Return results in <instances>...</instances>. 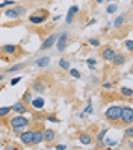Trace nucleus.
Here are the masks:
<instances>
[{
	"instance_id": "37",
	"label": "nucleus",
	"mask_w": 133,
	"mask_h": 150,
	"mask_svg": "<svg viewBox=\"0 0 133 150\" xmlns=\"http://www.w3.org/2000/svg\"><path fill=\"white\" fill-rule=\"evenodd\" d=\"M124 44H126V49L129 52H133V41L132 40H126V42H124Z\"/></svg>"
},
{
	"instance_id": "2",
	"label": "nucleus",
	"mask_w": 133,
	"mask_h": 150,
	"mask_svg": "<svg viewBox=\"0 0 133 150\" xmlns=\"http://www.w3.org/2000/svg\"><path fill=\"white\" fill-rule=\"evenodd\" d=\"M9 125H11V127H23V129H26L30 125V120L26 118L24 114H17V115H14L9 120Z\"/></svg>"
},
{
	"instance_id": "21",
	"label": "nucleus",
	"mask_w": 133,
	"mask_h": 150,
	"mask_svg": "<svg viewBox=\"0 0 133 150\" xmlns=\"http://www.w3.org/2000/svg\"><path fill=\"white\" fill-rule=\"evenodd\" d=\"M26 68V62H18V64H14L12 67H9L5 73H15V71H20V70Z\"/></svg>"
},
{
	"instance_id": "10",
	"label": "nucleus",
	"mask_w": 133,
	"mask_h": 150,
	"mask_svg": "<svg viewBox=\"0 0 133 150\" xmlns=\"http://www.w3.org/2000/svg\"><path fill=\"white\" fill-rule=\"evenodd\" d=\"M11 109H12L15 114H26V112H27V105H26L23 100H18V102H15V103L12 105Z\"/></svg>"
},
{
	"instance_id": "29",
	"label": "nucleus",
	"mask_w": 133,
	"mask_h": 150,
	"mask_svg": "<svg viewBox=\"0 0 133 150\" xmlns=\"http://www.w3.org/2000/svg\"><path fill=\"white\" fill-rule=\"evenodd\" d=\"M106 134H108V129H103V130H100L99 137H97V143H99V144H103V139H104Z\"/></svg>"
},
{
	"instance_id": "4",
	"label": "nucleus",
	"mask_w": 133,
	"mask_h": 150,
	"mask_svg": "<svg viewBox=\"0 0 133 150\" xmlns=\"http://www.w3.org/2000/svg\"><path fill=\"white\" fill-rule=\"evenodd\" d=\"M68 38H70V33H68V32H62V33L58 35L55 44H56V47H58L59 52H64V50L67 49V46H68Z\"/></svg>"
},
{
	"instance_id": "26",
	"label": "nucleus",
	"mask_w": 133,
	"mask_h": 150,
	"mask_svg": "<svg viewBox=\"0 0 133 150\" xmlns=\"http://www.w3.org/2000/svg\"><path fill=\"white\" fill-rule=\"evenodd\" d=\"M68 71H70V76L74 77V79H80V77H82L80 71H79L77 68H71V67H70V68H68Z\"/></svg>"
},
{
	"instance_id": "3",
	"label": "nucleus",
	"mask_w": 133,
	"mask_h": 150,
	"mask_svg": "<svg viewBox=\"0 0 133 150\" xmlns=\"http://www.w3.org/2000/svg\"><path fill=\"white\" fill-rule=\"evenodd\" d=\"M120 121L122 123V125H126V126L133 125V109H132L130 105H129V106H122Z\"/></svg>"
},
{
	"instance_id": "28",
	"label": "nucleus",
	"mask_w": 133,
	"mask_h": 150,
	"mask_svg": "<svg viewBox=\"0 0 133 150\" xmlns=\"http://www.w3.org/2000/svg\"><path fill=\"white\" fill-rule=\"evenodd\" d=\"M118 11V5L117 3H109V6L108 8H106V12H108V14H115V12H117Z\"/></svg>"
},
{
	"instance_id": "27",
	"label": "nucleus",
	"mask_w": 133,
	"mask_h": 150,
	"mask_svg": "<svg viewBox=\"0 0 133 150\" xmlns=\"http://www.w3.org/2000/svg\"><path fill=\"white\" fill-rule=\"evenodd\" d=\"M104 141V146L106 147H117L118 146V141H115V139H110V138H106V139H103Z\"/></svg>"
},
{
	"instance_id": "47",
	"label": "nucleus",
	"mask_w": 133,
	"mask_h": 150,
	"mask_svg": "<svg viewBox=\"0 0 133 150\" xmlns=\"http://www.w3.org/2000/svg\"><path fill=\"white\" fill-rule=\"evenodd\" d=\"M0 130H2V126H0Z\"/></svg>"
},
{
	"instance_id": "34",
	"label": "nucleus",
	"mask_w": 133,
	"mask_h": 150,
	"mask_svg": "<svg viewBox=\"0 0 133 150\" xmlns=\"http://www.w3.org/2000/svg\"><path fill=\"white\" fill-rule=\"evenodd\" d=\"M124 137H126V138H133V127H132V125L126 129V132H124Z\"/></svg>"
},
{
	"instance_id": "14",
	"label": "nucleus",
	"mask_w": 133,
	"mask_h": 150,
	"mask_svg": "<svg viewBox=\"0 0 133 150\" xmlns=\"http://www.w3.org/2000/svg\"><path fill=\"white\" fill-rule=\"evenodd\" d=\"M55 138H56V132L53 130V129H44L42 130V139L46 141V143H53L55 141Z\"/></svg>"
},
{
	"instance_id": "31",
	"label": "nucleus",
	"mask_w": 133,
	"mask_h": 150,
	"mask_svg": "<svg viewBox=\"0 0 133 150\" xmlns=\"http://www.w3.org/2000/svg\"><path fill=\"white\" fill-rule=\"evenodd\" d=\"M83 114H94V109H92V100L88 99V106L85 108Z\"/></svg>"
},
{
	"instance_id": "25",
	"label": "nucleus",
	"mask_w": 133,
	"mask_h": 150,
	"mask_svg": "<svg viewBox=\"0 0 133 150\" xmlns=\"http://www.w3.org/2000/svg\"><path fill=\"white\" fill-rule=\"evenodd\" d=\"M88 44L89 46H92V47H101V42H100V40L99 38H88Z\"/></svg>"
},
{
	"instance_id": "18",
	"label": "nucleus",
	"mask_w": 133,
	"mask_h": 150,
	"mask_svg": "<svg viewBox=\"0 0 133 150\" xmlns=\"http://www.w3.org/2000/svg\"><path fill=\"white\" fill-rule=\"evenodd\" d=\"M124 23H126V15H118L117 18H115L113 21H112V28H115V29H120V28H122L124 26Z\"/></svg>"
},
{
	"instance_id": "11",
	"label": "nucleus",
	"mask_w": 133,
	"mask_h": 150,
	"mask_svg": "<svg viewBox=\"0 0 133 150\" xmlns=\"http://www.w3.org/2000/svg\"><path fill=\"white\" fill-rule=\"evenodd\" d=\"M77 12H79V6H77V5L70 6V9H68V12H67V17H65V23H67V24H71L73 20H74V17L77 15Z\"/></svg>"
},
{
	"instance_id": "6",
	"label": "nucleus",
	"mask_w": 133,
	"mask_h": 150,
	"mask_svg": "<svg viewBox=\"0 0 133 150\" xmlns=\"http://www.w3.org/2000/svg\"><path fill=\"white\" fill-rule=\"evenodd\" d=\"M56 38H58V33H51V35H49V37L42 41L39 50H49V49H51L53 46H55V42H56Z\"/></svg>"
},
{
	"instance_id": "20",
	"label": "nucleus",
	"mask_w": 133,
	"mask_h": 150,
	"mask_svg": "<svg viewBox=\"0 0 133 150\" xmlns=\"http://www.w3.org/2000/svg\"><path fill=\"white\" fill-rule=\"evenodd\" d=\"M42 130H33V139H32V146H38L42 143Z\"/></svg>"
},
{
	"instance_id": "24",
	"label": "nucleus",
	"mask_w": 133,
	"mask_h": 150,
	"mask_svg": "<svg viewBox=\"0 0 133 150\" xmlns=\"http://www.w3.org/2000/svg\"><path fill=\"white\" fill-rule=\"evenodd\" d=\"M12 112L11 106H0V117H8Z\"/></svg>"
},
{
	"instance_id": "23",
	"label": "nucleus",
	"mask_w": 133,
	"mask_h": 150,
	"mask_svg": "<svg viewBox=\"0 0 133 150\" xmlns=\"http://www.w3.org/2000/svg\"><path fill=\"white\" fill-rule=\"evenodd\" d=\"M59 67L62 68V70H64V71H68V68L70 67H71V64H70V61L68 59H64V58H62V59H59Z\"/></svg>"
},
{
	"instance_id": "40",
	"label": "nucleus",
	"mask_w": 133,
	"mask_h": 150,
	"mask_svg": "<svg viewBox=\"0 0 133 150\" xmlns=\"http://www.w3.org/2000/svg\"><path fill=\"white\" fill-rule=\"evenodd\" d=\"M55 149L56 150H65V149H68V146L67 144H58V146H55Z\"/></svg>"
},
{
	"instance_id": "42",
	"label": "nucleus",
	"mask_w": 133,
	"mask_h": 150,
	"mask_svg": "<svg viewBox=\"0 0 133 150\" xmlns=\"http://www.w3.org/2000/svg\"><path fill=\"white\" fill-rule=\"evenodd\" d=\"M61 18H62V17H61V15H55V17H53V21H59Z\"/></svg>"
},
{
	"instance_id": "32",
	"label": "nucleus",
	"mask_w": 133,
	"mask_h": 150,
	"mask_svg": "<svg viewBox=\"0 0 133 150\" xmlns=\"http://www.w3.org/2000/svg\"><path fill=\"white\" fill-rule=\"evenodd\" d=\"M101 88H103V90H106V91H112L113 90V83L109 82V81L108 82H103L101 83Z\"/></svg>"
},
{
	"instance_id": "1",
	"label": "nucleus",
	"mask_w": 133,
	"mask_h": 150,
	"mask_svg": "<svg viewBox=\"0 0 133 150\" xmlns=\"http://www.w3.org/2000/svg\"><path fill=\"white\" fill-rule=\"evenodd\" d=\"M121 111H122V106H118V105H113V106H109L104 112V118L108 120L109 123H118L120 121V117H121Z\"/></svg>"
},
{
	"instance_id": "8",
	"label": "nucleus",
	"mask_w": 133,
	"mask_h": 150,
	"mask_svg": "<svg viewBox=\"0 0 133 150\" xmlns=\"http://www.w3.org/2000/svg\"><path fill=\"white\" fill-rule=\"evenodd\" d=\"M32 139H33V130L27 129L26 132H21L20 134V141L24 146H32Z\"/></svg>"
},
{
	"instance_id": "38",
	"label": "nucleus",
	"mask_w": 133,
	"mask_h": 150,
	"mask_svg": "<svg viewBox=\"0 0 133 150\" xmlns=\"http://www.w3.org/2000/svg\"><path fill=\"white\" fill-rule=\"evenodd\" d=\"M14 9L18 12L20 15H23V14H26V8L24 6H14Z\"/></svg>"
},
{
	"instance_id": "41",
	"label": "nucleus",
	"mask_w": 133,
	"mask_h": 150,
	"mask_svg": "<svg viewBox=\"0 0 133 150\" xmlns=\"http://www.w3.org/2000/svg\"><path fill=\"white\" fill-rule=\"evenodd\" d=\"M97 23V20L95 18H92V20H89V21H88L86 24H85V28H86V26H92V24H95Z\"/></svg>"
},
{
	"instance_id": "7",
	"label": "nucleus",
	"mask_w": 133,
	"mask_h": 150,
	"mask_svg": "<svg viewBox=\"0 0 133 150\" xmlns=\"http://www.w3.org/2000/svg\"><path fill=\"white\" fill-rule=\"evenodd\" d=\"M49 18V14L44 11L41 15L38 14V12H35V14H32L30 17H29V23H32V24H41V23H44Z\"/></svg>"
},
{
	"instance_id": "5",
	"label": "nucleus",
	"mask_w": 133,
	"mask_h": 150,
	"mask_svg": "<svg viewBox=\"0 0 133 150\" xmlns=\"http://www.w3.org/2000/svg\"><path fill=\"white\" fill-rule=\"evenodd\" d=\"M115 53H117V52H115V49L112 46H104L101 49V59L106 61V62H110L115 56Z\"/></svg>"
},
{
	"instance_id": "17",
	"label": "nucleus",
	"mask_w": 133,
	"mask_h": 150,
	"mask_svg": "<svg viewBox=\"0 0 133 150\" xmlns=\"http://www.w3.org/2000/svg\"><path fill=\"white\" fill-rule=\"evenodd\" d=\"M32 90L41 94V93H44V91H46V85L42 83V81L37 79V81H33V82H32Z\"/></svg>"
},
{
	"instance_id": "19",
	"label": "nucleus",
	"mask_w": 133,
	"mask_h": 150,
	"mask_svg": "<svg viewBox=\"0 0 133 150\" xmlns=\"http://www.w3.org/2000/svg\"><path fill=\"white\" fill-rule=\"evenodd\" d=\"M3 14H5V17H8V18H14V20H18L20 17H21L18 12L14 9V8H8V9L3 11Z\"/></svg>"
},
{
	"instance_id": "15",
	"label": "nucleus",
	"mask_w": 133,
	"mask_h": 150,
	"mask_svg": "<svg viewBox=\"0 0 133 150\" xmlns=\"http://www.w3.org/2000/svg\"><path fill=\"white\" fill-rule=\"evenodd\" d=\"M50 64H51L50 56H42V58H38L37 61H35V65H37L38 68H47Z\"/></svg>"
},
{
	"instance_id": "36",
	"label": "nucleus",
	"mask_w": 133,
	"mask_h": 150,
	"mask_svg": "<svg viewBox=\"0 0 133 150\" xmlns=\"http://www.w3.org/2000/svg\"><path fill=\"white\" fill-rule=\"evenodd\" d=\"M21 79H23L21 76H17V77H14V79H11V82H9V85H11V86H15L17 83H18V82L21 81Z\"/></svg>"
},
{
	"instance_id": "12",
	"label": "nucleus",
	"mask_w": 133,
	"mask_h": 150,
	"mask_svg": "<svg viewBox=\"0 0 133 150\" xmlns=\"http://www.w3.org/2000/svg\"><path fill=\"white\" fill-rule=\"evenodd\" d=\"M30 105L35 111H42L44 106H46V100H44L42 97H33L30 100Z\"/></svg>"
},
{
	"instance_id": "46",
	"label": "nucleus",
	"mask_w": 133,
	"mask_h": 150,
	"mask_svg": "<svg viewBox=\"0 0 133 150\" xmlns=\"http://www.w3.org/2000/svg\"><path fill=\"white\" fill-rule=\"evenodd\" d=\"M106 2H109V3L112 2V3H113V2H115V0H106Z\"/></svg>"
},
{
	"instance_id": "22",
	"label": "nucleus",
	"mask_w": 133,
	"mask_h": 150,
	"mask_svg": "<svg viewBox=\"0 0 133 150\" xmlns=\"http://www.w3.org/2000/svg\"><path fill=\"white\" fill-rule=\"evenodd\" d=\"M120 93H121L122 97H127V99H132V96H133L132 88H129V86H121L120 88Z\"/></svg>"
},
{
	"instance_id": "33",
	"label": "nucleus",
	"mask_w": 133,
	"mask_h": 150,
	"mask_svg": "<svg viewBox=\"0 0 133 150\" xmlns=\"http://www.w3.org/2000/svg\"><path fill=\"white\" fill-rule=\"evenodd\" d=\"M6 6H15V0H5V2H2L0 3V9L6 8Z\"/></svg>"
},
{
	"instance_id": "35",
	"label": "nucleus",
	"mask_w": 133,
	"mask_h": 150,
	"mask_svg": "<svg viewBox=\"0 0 133 150\" xmlns=\"http://www.w3.org/2000/svg\"><path fill=\"white\" fill-rule=\"evenodd\" d=\"M97 62H99V61H97L95 58H88V59H86L88 67H95V65H97Z\"/></svg>"
},
{
	"instance_id": "9",
	"label": "nucleus",
	"mask_w": 133,
	"mask_h": 150,
	"mask_svg": "<svg viewBox=\"0 0 133 150\" xmlns=\"http://www.w3.org/2000/svg\"><path fill=\"white\" fill-rule=\"evenodd\" d=\"M0 52L6 56H11V55H15L18 52V46L17 44H5V46L0 47Z\"/></svg>"
},
{
	"instance_id": "45",
	"label": "nucleus",
	"mask_w": 133,
	"mask_h": 150,
	"mask_svg": "<svg viewBox=\"0 0 133 150\" xmlns=\"http://www.w3.org/2000/svg\"><path fill=\"white\" fill-rule=\"evenodd\" d=\"M95 2H97V3L100 5V3H103V2H104V0H95Z\"/></svg>"
},
{
	"instance_id": "43",
	"label": "nucleus",
	"mask_w": 133,
	"mask_h": 150,
	"mask_svg": "<svg viewBox=\"0 0 133 150\" xmlns=\"http://www.w3.org/2000/svg\"><path fill=\"white\" fill-rule=\"evenodd\" d=\"M92 82H94V83H95V85H97V83H100V81H99V79H97V77H95V76H94V77H92Z\"/></svg>"
},
{
	"instance_id": "30",
	"label": "nucleus",
	"mask_w": 133,
	"mask_h": 150,
	"mask_svg": "<svg viewBox=\"0 0 133 150\" xmlns=\"http://www.w3.org/2000/svg\"><path fill=\"white\" fill-rule=\"evenodd\" d=\"M32 99H33V97H32V93H30V91H26V93L23 94V99H21V100H23L26 105H27V103H30Z\"/></svg>"
},
{
	"instance_id": "39",
	"label": "nucleus",
	"mask_w": 133,
	"mask_h": 150,
	"mask_svg": "<svg viewBox=\"0 0 133 150\" xmlns=\"http://www.w3.org/2000/svg\"><path fill=\"white\" fill-rule=\"evenodd\" d=\"M46 118H47L50 123H59V118H58L56 115H50V114H49V115H47Z\"/></svg>"
},
{
	"instance_id": "44",
	"label": "nucleus",
	"mask_w": 133,
	"mask_h": 150,
	"mask_svg": "<svg viewBox=\"0 0 133 150\" xmlns=\"http://www.w3.org/2000/svg\"><path fill=\"white\" fill-rule=\"evenodd\" d=\"M3 79H5V74L0 73V82H3Z\"/></svg>"
},
{
	"instance_id": "13",
	"label": "nucleus",
	"mask_w": 133,
	"mask_h": 150,
	"mask_svg": "<svg viewBox=\"0 0 133 150\" xmlns=\"http://www.w3.org/2000/svg\"><path fill=\"white\" fill-rule=\"evenodd\" d=\"M110 62H112L113 67H121V65H124L127 62V56L122 55V53H115V56H113V59L110 61Z\"/></svg>"
},
{
	"instance_id": "16",
	"label": "nucleus",
	"mask_w": 133,
	"mask_h": 150,
	"mask_svg": "<svg viewBox=\"0 0 133 150\" xmlns=\"http://www.w3.org/2000/svg\"><path fill=\"white\" fill-rule=\"evenodd\" d=\"M79 141H80V144H83V146H91L92 144V137L89 134H86V132H80V134H79Z\"/></svg>"
}]
</instances>
